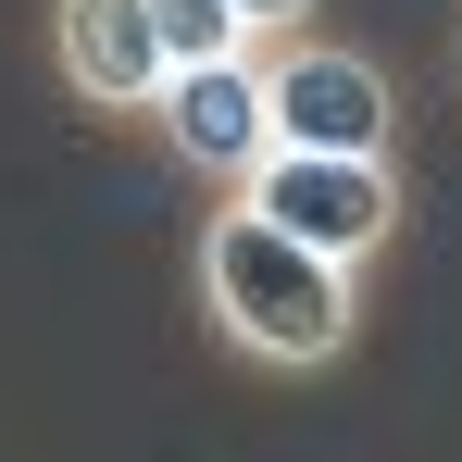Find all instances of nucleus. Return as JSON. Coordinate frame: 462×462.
<instances>
[{
    "instance_id": "3",
    "label": "nucleus",
    "mask_w": 462,
    "mask_h": 462,
    "mask_svg": "<svg viewBox=\"0 0 462 462\" xmlns=\"http://www.w3.org/2000/svg\"><path fill=\"white\" fill-rule=\"evenodd\" d=\"M237 200H250L275 237H300V250H325V263H350V275L400 237V175H387V162H337V151H275Z\"/></svg>"
},
{
    "instance_id": "7",
    "label": "nucleus",
    "mask_w": 462,
    "mask_h": 462,
    "mask_svg": "<svg viewBox=\"0 0 462 462\" xmlns=\"http://www.w3.org/2000/svg\"><path fill=\"white\" fill-rule=\"evenodd\" d=\"M237 25H250V51H263V38H300L312 25V0H226Z\"/></svg>"
},
{
    "instance_id": "1",
    "label": "nucleus",
    "mask_w": 462,
    "mask_h": 462,
    "mask_svg": "<svg viewBox=\"0 0 462 462\" xmlns=\"http://www.w3.org/2000/svg\"><path fill=\"white\" fill-rule=\"evenodd\" d=\"M200 312H213V337L237 363L312 375V363H337L363 337V275L300 250V237H275L250 200H213V226H200Z\"/></svg>"
},
{
    "instance_id": "6",
    "label": "nucleus",
    "mask_w": 462,
    "mask_h": 462,
    "mask_svg": "<svg viewBox=\"0 0 462 462\" xmlns=\"http://www.w3.org/2000/svg\"><path fill=\"white\" fill-rule=\"evenodd\" d=\"M151 38H162V63L188 76V63H237L250 51V25H237L226 0H151Z\"/></svg>"
},
{
    "instance_id": "4",
    "label": "nucleus",
    "mask_w": 462,
    "mask_h": 462,
    "mask_svg": "<svg viewBox=\"0 0 462 462\" xmlns=\"http://www.w3.org/2000/svg\"><path fill=\"white\" fill-rule=\"evenodd\" d=\"M151 138L188 175H213V188H250L263 162H275V125H263V51H237V63H188V76H162L151 100Z\"/></svg>"
},
{
    "instance_id": "5",
    "label": "nucleus",
    "mask_w": 462,
    "mask_h": 462,
    "mask_svg": "<svg viewBox=\"0 0 462 462\" xmlns=\"http://www.w3.org/2000/svg\"><path fill=\"white\" fill-rule=\"evenodd\" d=\"M51 63L88 113H151L162 100V38H151V0H51Z\"/></svg>"
},
{
    "instance_id": "2",
    "label": "nucleus",
    "mask_w": 462,
    "mask_h": 462,
    "mask_svg": "<svg viewBox=\"0 0 462 462\" xmlns=\"http://www.w3.org/2000/svg\"><path fill=\"white\" fill-rule=\"evenodd\" d=\"M263 125H275V151L387 162V138H400V88H387L363 51H325V38H275V51H263Z\"/></svg>"
}]
</instances>
